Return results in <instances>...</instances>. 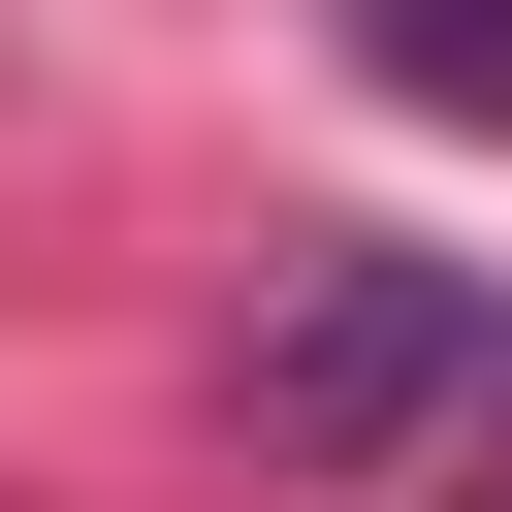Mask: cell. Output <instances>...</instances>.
<instances>
[{"instance_id":"cell-1","label":"cell","mask_w":512,"mask_h":512,"mask_svg":"<svg viewBox=\"0 0 512 512\" xmlns=\"http://www.w3.org/2000/svg\"><path fill=\"white\" fill-rule=\"evenodd\" d=\"M448 416H512V288L480 256H384V224L256 256V352H224V448L256 480H416Z\"/></svg>"},{"instance_id":"cell-2","label":"cell","mask_w":512,"mask_h":512,"mask_svg":"<svg viewBox=\"0 0 512 512\" xmlns=\"http://www.w3.org/2000/svg\"><path fill=\"white\" fill-rule=\"evenodd\" d=\"M384 32V96H512V0H352Z\"/></svg>"}]
</instances>
